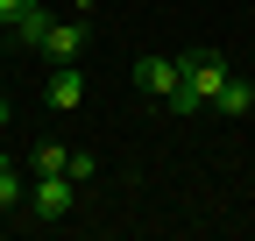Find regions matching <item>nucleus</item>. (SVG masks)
I'll return each instance as SVG.
<instances>
[{"instance_id":"nucleus-1","label":"nucleus","mask_w":255,"mask_h":241,"mask_svg":"<svg viewBox=\"0 0 255 241\" xmlns=\"http://www.w3.org/2000/svg\"><path fill=\"white\" fill-rule=\"evenodd\" d=\"M234 71H227V57H220V50H199V57H184V93H191V107H213L220 100V85H227Z\"/></svg>"},{"instance_id":"nucleus-2","label":"nucleus","mask_w":255,"mask_h":241,"mask_svg":"<svg viewBox=\"0 0 255 241\" xmlns=\"http://www.w3.org/2000/svg\"><path fill=\"white\" fill-rule=\"evenodd\" d=\"M177 78H184L177 57H156V50H149V57H135V85H142L149 100H170V93H177Z\"/></svg>"},{"instance_id":"nucleus-3","label":"nucleus","mask_w":255,"mask_h":241,"mask_svg":"<svg viewBox=\"0 0 255 241\" xmlns=\"http://www.w3.org/2000/svg\"><path fill=\"white\" fill-rule=\"evenodd\" d=\"M71 192H78V185H71L64 170H57V177H36V185H28V206H36V220H64V213H71Z\"/></svg>"},{"instance_id":"nucleus-4","label":"nucleus","mask_w":255,"mask_h":241,"mask_svg":"<svg viewBox=\"0 0 255 241\" xmlns=\"http://www.w3.org/2000/svg\"><path fill=\"white\" fill-rule=\"evenodd\" d=\"M78 50H85V14L50 21V36H43V50H36V57H50V64H78Z\"/></svg>"},{"instance_id":"nucleus-5","label":"nucleus","mask_w":255,"mask_h":241,"mask_svg":"<svg viewBox=\"0 0 255 241\" xmlns=\"http://www.w3.org/2000/svg\"><path fill=\"white\" fill-rule=\"evenodd\" d=\"M43 100H50L57 114L85 107V78H78V64H50V85H43Z\"/></svg>"},{"instance_id":"nucleus-6","label":"nucleus","mask_w":255,"mask_h":241,"mask_svg":"<svg viewBox=\"0 0 255 241\" xmlns=\"http://www.w3.org/2000/svg\"><path fill=\"white\" fill-rule=\"evenodd\" d=\"M50 21H57V14L43 7V0H28V14H21V21L7 28V36H14V50H43V36H50Z\"/></svg>"},{"instance_id":"nucleus-7","label":"nucleus","mask_w":255,"mask_h":241,"mask_svg":"<svg viewBox=\"0 0 255 241\" xmlns=\"http://www.w3.org/2000/svg\"><path fill=\"white\" fill-rule=\"evenodd\" d=\"M64 163H71V149H64V142H36V149H28V177H57Z\"/></svg>"},{"instance_id":"nucleus-8","label":"nucleus","mask_w":255,"mask_h":241,"mask_svg":"<svg viewBox=\"0 0 255 241\" xmlns=\"http://www.w3.org/2000/svg\"><path fill=\"white\" fill-rule=\"evenodd\" d=\"M0 206H7V213H14V206H28V177L14 170V156H0Z\"/></svg>"},{"instance_id":"nucleus-9","label":"nucleus","mask_w":255,"mask_h":241,"mask_svg":"<svg viewBox=\"0 0 255 241\" xmlns=\"http://www.w3.org/2000/svg\"><path fill=\"white\" fill-rule=\"evenodd\" d=\"M213 107H220V114H234V120H241V114L255 107V85H248V78H227V85H220V100H213Z\"/></svg>"},{"instance_id":"nucleus-10","label":"nucleus","mask_w":255,"mask_h":241,"mask_svg":"<svg viewBox=\"0 0 255 241\" xmlns=\"http://www.w3.org/2000/svg\"><path fill=\"white\" fill-rule=\"evenodd\" d=\"M64 177H71V185H92V177H100V163H92V156H71V163H64Z\"/></svg>"},{"instance_id":"nucleus-11","label":"nucleus","mask_w":255,"mask_h":241,"mask_svg":"<svg viewBox=\"0 0 255 241\" xmlns=\"http://www.w3.org/2000/svg\"><path fill=\"white\" fill-rule=\"evenodd\" d=\"M21 14H28V0H0V28H14Z\"/></svg>"},{"instance_id":"nucleus-12","label":"nucleus","mask_w":255,"mask_h":241,"mask_svg":"<svg viewBox=\"0 0 255 241\" xmlns=\"http://www.w3.org/2000/svg\"><path fill=\"white\" fill-rule=\"evenodd\" d=\"M7 114H14V107H7V85H0V120H7Z\"/></svg>"},{"instance_id":"nucleus-13","label":"nucleus","mask_w":255,"mask_h":241,"mask_svg":"<svg viewBox=\"0 0 255 241\" xmlns=\"http://www.w3.org/2000/svg\"><path fill=\"white\" fill-rule=\"evenodd\" d=\"M85 7H92V0H71V14H85Z\"/></svg>"}]
</instances>
